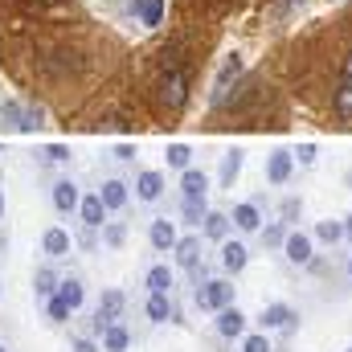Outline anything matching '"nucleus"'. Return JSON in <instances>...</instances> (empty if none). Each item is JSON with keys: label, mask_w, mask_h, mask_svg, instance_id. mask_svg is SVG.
I'll return each mask as SVG.
<instances>
[{"label": "nucleus", "mask_w": 352, "mask_h": 352, "mask_svg": "<svg viewBox=\"0 0 352 352\" xmlns=\"http://www.w3.org/2000/svg\"><path fill=\"white\" fill-rule=\"evenodd\" d=\"M156 98H160V107L164 111H180L184 102H188V70L184 66H173V70H164L160 74V82H156Z\"/></svg>", "instance_id": "nucleus-1"}, {"label": "nucleus", "mask_w": 352, "mask_h": 352, "mask_svg": "<svg viewBox=\"0 0 352 352\" xmlns=\"http://www.w3.org/2000/svg\"><path fill=\"white\" fill-rule=\"evenodd\" d=\"M230 303H234V287L226 278H213V283H201L197 287V307L201 311H221Z\"/></svg>", "instance_id": "nucleus-2"}, {"label": "nucleus", "mask_w": 352, "mask_h": 352, "mask_svg": "<svg viewBox=\"0 0 352 352\" xmlns=\"http://www.w3.org/2000/svg\"><path fill=\"white\" fill-rule=\"evenodd\" d=\"M123 291H102V299H98V311H94V332L102 336V328L107 324H115L119 316H123Z\"/></svg>", "instance_id": "nucleus-3"}, {"label": "nucleus", "mask_w": 352, "mask_h": 352, "mask_svg": "<svg viewBox=\"0 0 352 352\" xmlns=\"http://www.w3.org/2000/svg\"><path fill=\"white\" fill-rule=\"evenodd\" d=\"M78 205H82L78 184H74V180H58V184H54V209H58V213H74Z\"/></svg>", "instance_id": "nucleus-4"}, {"label": "nucleus", "mask_w": 352, "mask_h": 352, "mask_svg": "<svg viewBox=\"0 0 352 352\" xmlns=\"http://www.w3.org/2000/svg\"><path fill=\"white\" fill-rule=\"evenodd\" d=\"M217 332H221V336H230V340H234V336H242V332H246V316H242L234 303H230V307H221V311H217Z\"/></svg>", "instance_id": "nucleus-5"}, {"label": "nucleus", "mask_w": 352, "mask_h": 352, "mask_svg": "<svg viewBox=\"0 0 352 352\" xmlns=\"http://www.w3.org/2000/svg\"><path fill=\"white\" fill-rule=\"evenodd\" d=\"M180 192H184V201H205V192H209V180H205V173L184 168V176H180Z\"/></svg>", "instance_id": "nucleus-6"}, {"label": "nucleus", "mask_w": 352, "mask_h": 352, "mask_svg": "<svg viewBox=\"0 0 352 352\" xmlns=\"http://www.w3.org/2000/svg\"><path fill=\"white\" fill-rule=\"evenodd\" d=\"M78 213H82V226H87V230H98V226L107 221V205H102V197H98V192H94V197H82Z\"/></svg>", "instance_id": "nucleus-7"}, {"label": "nucleus", "mask_w": 352, "mask_h": 352, "mask_svg": "<svg viewBox=\"0 0 352 352\" xmlns=\"http://www.w3.org/2000/svg\"><path fill=\"white\" fill-rule=\"evenodd\" d=\"M283 250H287V258H291L295 266L311 263V238H307V234H291V238L283 242Z\"/></svg>", "instance_id": "nucleus-8"}, {"label": "nucleus", "mask_w": 352, "mask_h": 352, "mask_svg": "<svg viewBox=\"0 0 352 352\" xmlns=\"http://www.w3.org/2000/svg\"><path fill=\"white\" fill-rule=\"evenodd\" d=\"M127 344H131V332H127L119 320L102 328V352H127Z\"/></svg>", "instance_id": "nucleus-9"}, {"label": "nucleus", "mask_w": 352, "mask_h": 352, "mask_svg": "<svg viewBox=\"0 0 352 352\" xmlns=\"http://www.w3.org/2000/svg\"><path fill=\"white\" fill-rule=\"evenodd\" d=\"M295 320H299V316H295L287 303H270V307L263 311V324H266V328H278V332H287Z\"/></svg>", "instance_id": "nucleus-10"}, {"label": "nucleus", "mask_w": 352, "mask_h": 352, "mask_svg": "<svg viewBox=\"0 0 352 352\" xmlns=\"http://www.w3.org/2000/svg\"><path fill=\"white\" fill-rule=\"evenodd\" d=\"M148 238H152V246H156V250H176V230H173V221H168V217L152 221Z\"/></svg>", "instance_id": "nucleus-11"}, {"label": "nucleus", "mask_w": 352, "mask_h": 352, "mask_svg": "<svg viewBox=\"0 0 352 352\" xmlns=\"http://www.w3.org/2000/svg\"><path fill=\"white\" fill-rule=\"evenodd\" d=\"M135 192H140V201H160V192H164V176L160 173H140Z\"/></svg>", "instance_id": "nucleus-12"}, {"label": "nucleus", "mask_w": 352, "mask_h": 352, "mask_svg": "<svg viewBox=\"0 0 352 352\" xmlns=\"http://www.w3.org/2000/svg\"><path fill=\"white\" fill-rule=\"evenodd\" d=\"M98 197H102L107 209H123V205H127V184H123V180H102Z\"/></svg>", "instance_id": "nucleus-13"}, {"label": "nucleus", "mask_w": 352, "mask_h": 352, "mask_svg": "<svg viewBox=\"0 0 352 352\" xmlns=\"http://www.w3.org/2000/svg\"><path fill=\"white\" fill-rule=\"evenodd\" d=\"M176 263L184 266V270H197V263H201V238H184V242H176Z\"/></svg>", "instance_id": "nucleus-14"}, {"label": "nucleus", "mask_w": 352, "mask_h": 352, "mask_svg": "<svg viewBox=\"0 0 352 352\" xmlns=\"http://www.w3.org/2000/svg\"><path fill=\"white\" fill-rule=\"evenodd\" d=\"M148 320H152V324L173 320V299H168V295H160V291H152V295H148Z\"/></svg>", "instance_id": "nucleus-15"}, {"label": "nucleus", "mask_w": 352, "mask_h": 352, "mask_svg": "<svg viewBox=\"0 0 352 352\" xmlns=\"http://www.w3.org/2000/svg\"><path fill=\"white\" fill-rule=\"evenodd\" d=\"M242 74V58L238 54H230L226 62H221V70H217V102L226 98V87H230V78H238Z\"/></svg>", "instance_id": "nucleus-16"}, {"label": "nucleus", "mask_w": 352, "mask_h": 352, "mask_svg": "<svg viewBox=\"0 0 352 352\" xmlns=\"http://www.w3.org/2000/svg\"><path fill=\"white\" fill-rule=\"evenodd\" d=\"M45 254L50 258H62V254H70V234L66 230H45Z\"/></svg>", "instance_id": "nucleus-17"}, {"label": "nucleus", "mask_w": 352, "mask_h": 352, "mask_svg": "<svg viewBox=\"0 0 352 352\" xmlns=\"http://www.w3.org/2000/svg\"><path fill=\"white\" fill-rule=\"evenodd\" d=\"M54 295H62V299H66V303H70V307L78 311V307H82V299H87V287H82L78 278H62Z\"/></svg>", "instance_id": "nucleus-18"}, {"label": "nucleus", "mask_w": 352, "mask_h": 352, "mask_svg": "<svg viewBox=\"0 0 352 352\" xmlns=\"http://www.w3.org/2000/svg\"><path fill=\"white\" fill-rule=\"evenodd\" d=\"M221 266H226L230 274H238V270L246 266V246H242V242H226V246H221Z\"/></svg>", "instance_id": "nucleus-19"}, {"label": "nucleus", "mask_w": 352, "mask_h": 352, "mask_svg": "<svg viewBox=\"0 0 352 352\" xmlns=\"http://www.w3.org/2000/svg\"><path fill=\"white\" fill-rule=\"evenodd\" d=\"M58 283H62V278H58L50 266H37V274H33V291H37L41 299H50V295L58 291Z\"/></svg>", "instance_id": "nucleus-20"}, {"label": "nucleus", "mask_w": 352, "mask_h": 352, "mask_svg": "<svg viewBox=\"0 0 352 352\" xmlns=\"http://www.w3.org/2000/svg\"><path fill=\"white\" fill-rule=\"evenodd\" d=\"M266 176H270V184H283L291 176V152H274L270 164H266Z\"/></svg>", "instance_id": "nucleus-21"}, {"label": "nucleus", "mask_w": 352, "mask_h": 352, "mask_svg": "<svg viewBox=\"0 0 352 352\" xmlns=\"http://www.w3.org/2000/svg\"><path fill=\"white\" fill-rule=\"evenodd\" d=\"M135 16H140L144 25H160V16H164V0H140V4H135Z\"/></svg>", "instance_id": "nucleus-22"}, {"label": "nucleus", "mask_w": 352, "mask_h": 352, "mask_svg": "<svg viewBox=\"0 0 352 352\" xmlns=\"http://www.w3.org/2000/svg\"><path fill=\"white\" fill-rule=\"evenodd\" d=\"M332 102H336V115L352 123V82L349 78H340V87H336V98H332Z\"/></svg>", "instance_id": "nucleus-23"}, {"label": "nucleus", "mask_w": 352, "mask_h": 352, "mask_svg": "<svg viewBox=\"0 0 352 352\" xmlns=\"http://www.w3.org/2000/svg\"><path fill=\"white\" fill-rule=\"evenodd\" d=\"M226 230H230V217L226 213H205V234L213 242H226Z\"/></svg>", "instance_id": "nucleus-24"}, {"label": "nucleus", "mask_w": 352, "mask_h": 352, "mask_svg": "<svg viewBox=\"0 0 352 352\" xmlns=\"http://www.w3.org/2000/svg\"><path fill=\"white\" fill-rule=\"evenodd\" d=\"M168 287H173V270H168V266H152V270H148V291L168 295Z\"/></svg>", "instance_id": "nucleus-25"}, {"label": "nucleus", "mask_w": 352, "mask_h": 352, "mask_svg": "<svg viewBox=\"0 0 352 352\" xmlns=\"http://www.w3.org/2000/svg\"><path fill=\"white\" fill-rule=\"evenodd\" d=\"M45 311H50V320H54V324H66V320L74 316V307H70L62 295H50V299H45Z\"/></svg>", "instance_id": "nucleus-26"}, {"label": "nucleus", "mask_w": 352, "mask_h": 352, "mask_svg": "<svg viewBox=\"0 0 352 352\" xmlns=\"http://www.w3.org/2000/svg\"><path fill=\"white\" fill-rule=\"evenodd\" d=\"M234 226L238 230H258V209L254 205H238L234 209Z\"/></svg>", "instance_id": "nucleus-27"}, {"label": "nucleus", "mask_w": 352, "mask_h": 352, "mask_svg": "<svg viewBox=\"0 0 352 352\" xmlns=\"http://www.w3.org/2000/svg\"><path fill=\"white\" fill-rule=\"evenodd\" d=\"M242 173V152H230L226 160H221V184H234Z\"/></svg>", "instance_id": "nucleus-28"}, {"label": "nucleus", "mask_w": 352, "mask_h": 352, "mask_svg": "<svg viewBox=\"0 0 352 352\" xmlns=\"http://www.w3.org/2000/svg\"><path fill=\"white\" fill-rule=\"evenodd\" d=\"M316 238L332 246V242H340V238H344V226H340V221H320V226H316Z\"/></svg>", "instance_id": "nucleus-29"}, {"label": "nucleus", "mask_w": 352, "mask_h": 352, "mask_svg": "<svg viewBox=\"0 0 352 352\" xmlns=\"http://www.w3.org/2000/svg\"><path fill=\"white\" fill-rule=\"evenodd\" d=\"M188 160H192V152L184 144H168V164L173 168H188Z\"/></svg>", "instance_id": "nucleus-30"}, {"label": "nucleus", "mask_w": 352, "mask_h": 352, "mask_svg": "<svg viewBox=\"0 0 352 352\" xmlns=\"http://www.w3.org/2000/svg\"><path fill=\"white\" fill-rule=\"evenodd\" d=\"M45 160L62 164V160H70V148H66V144H50V148H45Z\"/></svg>", "instance_id": "nucleus-31"}, {"label": "nucleus", "mask_w": 352, "mask_h": 352, "mask_svg": "<svg viewBox=\"0 0 352 352\" xmlns=\"http://www.w3.org/2000/svg\"><path fill=\"white\" fill-rule=\"evenodd\" d=\"M184 217L188 221H205V201H184Z\"/></svg>", "instance_id": "nucleus-32"}, {"label": "nucleus", "mask_w": 352, "mask_h": 352, "mask_svg": "<svg viewBox=\"0 0 352 352\" xmlns=\"http://www.w3.org/2000/svg\"><path fill=\"white\" fill-rule=\"evenodd\" d=\"M242 352H270V344H266V336H246Z\"/></svg>", "instance_id": "nucleus-33"}, {"label": "nucleus", "mask_w": 352, "mask_h": 352, "mask_svg": "<svg viewBox=\"0 0 352 352\" xmlns=\"http://www.w3.org/2000/svg\"><path fill=\"white\" fill-rule=\"evenodd\" d=\"M266 242H270V246H274V242H287V234H283V226H270V230H266Z\"/></svg>", "instance_id": "nucleus-34"}, {"label": "nucleus", "mask_w": 352, "mask_h": 352, "mask_svg": "<svg viewBox=\"0 0 352 352\" xmlns=\"http://www.w3.org/2000/svg\"><path fill=\"white\" fill-rule=\"evenodd\" d=\"M115 156H119V160H131V156H135V148H131V144H115Z\"/></svg>", "instance_id": "nucleus-35"}, {"label": "nucleus", "mask_w": 352, "mask_h": 352, "mask_svg": "<svg viewBox=\"0 0 352 352\" xmlns=\"http://www.w3.org/2000/svg\"><path fill=\"white\" fill-rule=\"evenodd\" d=\"M107 242L119 246V242H123V226H111V230H107Z\"/></svg>", "instance_id": "nucleus-36"}, {"label": "nucleus", "mask_w": 352, "mask_h": 352, "mask_svg": "<svg viewBox=\"0 0 352 352\" xmlns=\"http://www.w3.org/2000/svg\"><path fill=\"white\" fill-rule=\"evenodd\" d=\"M340 78H349L352 82V50L344 54V62H340Z\"/></svg>", "instance_id": "nucleus-37"}, {"label": "nucleus", "mask_w": 352, "mask_h": 352, "mask_svg": "<svg viewBox=\"0 0 352 352\" xmlns=\"http://www.w3.org/2000/svg\"><path fill=\"white\" fill-rule=\"evenodd\" d=\"M74 352H98V344H94V340H87V336H82V340H74Z\"/></svg>", "instance_id": "nucleus-38"}, {"label": "nucleus", "mask_w": 352, "mask_h": 352, "mask_svg": "<svg viewBox=\"0 0 352 352\" xmlns=\"http://www.w3.org/2000/svg\"><path fill=\"white\" fill-rule=\"evenodd\" d=\"M299 160H303V164H311V160H316V148H311V144H303V148H299Z\"/></svg>", "instance_id": "nucleus-39"}, {"label": "nucleus", "mask_w": 352, "mask_h": 352, "mask_svg": "<svg viewBox=\"0 0 352 352\" xmlns=\"http://www.w3.org/2000/svg\"><path fill=\"white\" fill-rule=\"evenodd\" d=\"M41 8H62V4H70V0H37Z\"/></svg>", "instance_id": "nucleus-40"}, {"label": "nucleus", "mask_w": 352, "mask_h": 352, "mask_svg": "<svg viewBox=\"0 0 352 352\" xmlns=\"http://www.w3.org/2000/svg\"><path fill=\"white\" fill-rule=\"evenodd\" d=\"M344 238H349V242H352V213H349V217H344Z\"/></svg>", "instance_id": "nucleus-41"}, {"label": "nucleus", "mask_w": 352, "mask_h": 352, "mask_svg": "<svg viewBox=\"0 0 352 352\" xmlns=\"http://www.w3.org/2000/svg\"><path fill=\"white\" fill-rule=\"evenodd\" d=\"M0 217H4V192H0Z\"/></svg>", "instance_id": "nucleus-42"}, {"label": "nucleus", "mask_w": 352, "mask_h": 352, "mask_svg": "<svg viewBox=\"0 0 352 352\" xmlns=\"http://www.w3.org/2000/svg\"><path fill=\"white\" fill-rule=\"evenodd\" d=\"M0 352H8V349H4V344H0Z\"/></svg>", "instance_id": "nucleus-43"}, {"label": "nucleus", "mask_w": 352, "mask_h": 352, "mask_svg": "<svg viewBox=\"0 0 352 352\" xmlns=\"http://www.w3.org/2000/svg\"><path fill=\"white\" fill-rule=\"evenodd\" d=\"M349 274H352V263H349Z\"/></svg>", "instance_id": "nucleus-44"}, {"label": "nucleus", "mask_w": 352, "mask_h": 352, "mask_svg": "<svg viewBox=\"0 0 352 352\" xmlns=\"http://www.w3.org/2000/svg\"><path fill=\"white\" fill-rule=\"evenodd\" d=\"M0 287H4V283H0Z\"/></svg>", "instance_id": "nucleus-45"}, {"label": "nucleus", "mask_w": 352, "mask_h": 352, "mask_svg": "<svg viewBox=\"0 0 352 352\" xmlns=\"http://www.w3.org/2000/svg\"><path fill=\"white\" fill-rule=\"evenodd\" d=\"M349 352H352V349H349Z\"/></svg>", "instance_id": "nucleus-46"}]
</instances>
